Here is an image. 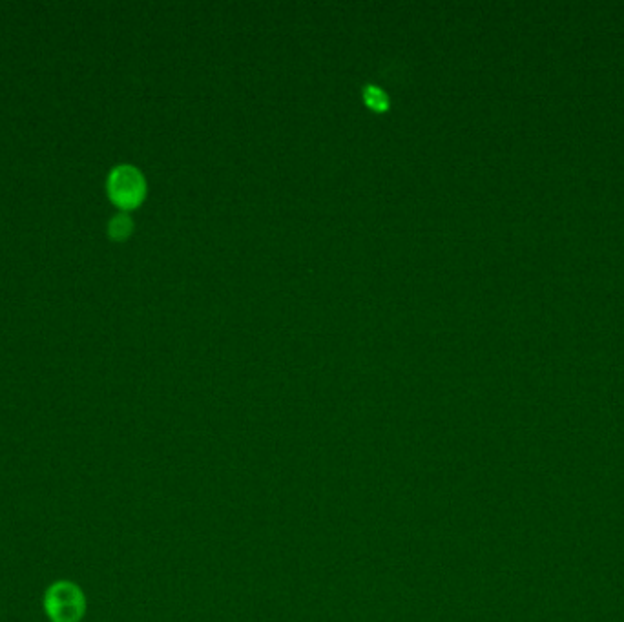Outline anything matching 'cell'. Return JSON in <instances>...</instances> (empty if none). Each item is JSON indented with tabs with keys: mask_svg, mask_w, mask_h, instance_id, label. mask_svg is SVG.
Listing matches in <instances>:
<instances>
[{
	"mask_svg": "<svg viewBox=\"0 0 624 622\" xmlns=\"http://www.w3.org/2000/svg\"><path fill=\"white\" fill-rule=\"evenodd\" d=\"M42 606L52 622H81L86 615V595L75 582L57 581L44 593Z\"/></svg>",
	"mask_w": 624,
	"mask_h": 622,
	"instance_id": "cell-1",
	"label": "cell"
},
{
	"mask_svg": "<svg viewBox=\"0 0 624 622\" xmlns=\"http://www.w3.org/2000/svg\"><path fill=\"white\" fill-rule=\"evenodd\" d=\"M106 188H108V196L117 207L130 210V208L139 207L145 199V176L136 166H115L108 176Z\"/></svg>",
	"mask_w": 624,
	"mask_h": 622,
	"instance_id": "cell-2",
	"label": "cell"
},
{
	"mask_svg": "<svg viewBox=\"0 0 624 622\" xmlns=\"http://www.w3.org/2000/svg\"><path fill=\"white\" fill-rule=\"evenodd\" d=\"M132 230H134V221L125 212L114 216L108 225V234L115 241H125L132 234Z\"/></svg>",
	"mask_w": 624,
	"mask_h": 622,
	"instance_id": "cell-3",
	"label": "cell"
},
{
	"mask_svg": "<svg viewBox=\"0 0 624 622\" xmlns=\"http://www.w3.org/2000/svg\"><path fill=\"white\" fill-rule=\"evenodd\" d=\"M364 101L375 112H385L389 108V97L378 86H365Z\"/></svg>",
	"mask_w": 624,
	"mask_h": 622,
	"instance_id": "cell-4",
	"label": "cell"
}]
</instances>
